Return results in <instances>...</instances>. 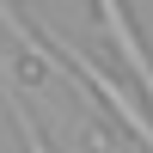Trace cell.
I'll list each match as a JSON object with an SVG mask.
<instances>
[{
    "label": "cell",
    "instance_id": "obj_1",
    "mask_svg": "<svg viewBox=\"0 0 153 153\" xmlns=\"http://www.w3.org/2000/svg\"><path fill=\"white\" fill-rule=\"evenodd\" d=\"M43 37H49V49H55V55H61V61H68V68H74V74H80V80H86V86H92V92H98V98H104V110H110V117H117V123H123V129H129V135H135V141H141V147L153 153V117H147V110H141V104H135V92H129V86H123V80H117V74H104V68H98V61H92V55H80V49H74V43H61V37H55V31H43Z\"/></svg>",
    "mask_w": 153,
    "mask_h": 153
},
{
    "label": "cell",
    "instance_id": "obj_2",
    "mask_svg": "<svg viewBox=\"0 0 153 153\" xmlns=\"http://www.w3.org/2000/svg\"><path fill=\"white\" fill-rule=\"evenodd\" d=\"M92 6H98V25H104L110 49H117V55H123V68H129V86L153 98V55L141 49V37H135V19H129V6H123V0H92Z\"/></svg>",
    "mask_w": 153,
    "mask_h": 153
},
{
    "label": "cell",
    "instance_id": "obj_3",
    "mask_svg": "<svg viewBox=\"0 0 153 153\" xmlns=\"http://www.w3.org/2000/svg\"><path fill=\"white\" fill-rule=\"evenodd\" d=\"M12 123H19V141H25V153H49V147H43V135H37V123L25 117L19 104H12Z\"/></svg>",
    "mask_w": 153,
    "mask_h": 153
}]
</instances>
